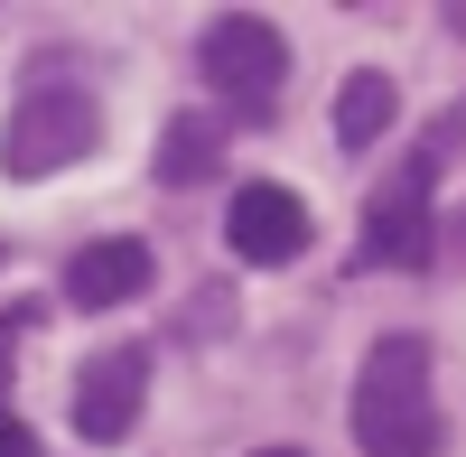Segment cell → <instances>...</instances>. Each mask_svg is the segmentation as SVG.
<instances>
[{
    "label": "cell",
    "instance_id": "30bf717a",
    "mask_svg": "<svg viewBox=\"0 0 466 457\" xmlns=\"http://www.w3.org/2000/svg\"><path fill=\"white\" fill-rule=\"evenodd\" d=\"M28 327H37V309H10V318H0V392H10V355H19Z\"/></svg>",
    "mask_w": 466,
    "mask_h": 457
},
{
    "label": "cell",
    "instance_id": "ba28073f",
    "mask_svg": "<svg viewBox=\"0 0 466 457\" xmlns=\"http://www.w3.org/2000/svg\"><path fill=\"white\" fill-rule=\"evenodd\" d=\"M224 168V112H168L159 131V187H197Z\"/></svg>",
    "mask_w": 466,
    "mask_h": 457
},
{
    "label": "cell",
    "instance_id": "7a4b0ae2",
    "mask_svg": "<svg viewBox=\"0 0 466 457\" xmlns=\"http://www.w3.org/2000/svg\"><path fill=\"white\" fill-rule=\"evenodd\" d=\"M103 149V103L75 94V85H28L10 103V131H0V159L10 178H56L75 159H94Z\"/></svg>",
    "mask_w": 466,
    "mask_h": 457
},
{
    "label": "cell",
    "instance_id": "52a82bcc",
    "mask_svg": "<svg viewBox=\"0 0 466 457\" xmlns=\"http://www.w3.org/2000/svg\"><path fill=\"white\" fill-rule=\"evenodd\" d=\"M149 280H159V261H149L140 234H103V243H85L66 261V299L75 309H131Z\"/></svg>",
    "mask_w": 466,
    "mask_h": 457
},
{
    "label": "cell",
    "instance_id": "8fae6325",
    "mask_svg": "<svg viewBox=\"0 0 466 457\" xmlns=\"http://www.w3.org/2000/svg\"><path fill=\"white\" fill-rule=\"evenodd\" d=\"M0 457H37V439H28L19 411H0Z\"/></svg>",
    "mask_w": 466,
    "mask_h": 457
},
{
    "label": "cell",
    "instance_id": "6da1fadb",
    "mask_svg": "<svg viewBox=\"0 0 466 457\" xmlns=\"http://www.w3.org/2000/svg\"><path fill=\"white\" fill-rule=\"evenodd\" d=\"M439 383H430V336H373V355L355 373V448L364 457H439Z\"/></svg>",
    "mask_w": 466,
    "mask_h": 457
},
{
    "label": "cell",
    "instance_id": "9c48e42d",
    "mask_svg": "<svg viewBox=\"0 0 466 457\" xmlns=\"http://www.w3.org/2000/svg\"><path fill=\"white\" fill-rule=\"evenodd\" d=\"M392 112H401V85H392L382 66H355V75L336 85V140H345V149H373L382 131H392Z\"/></svg>",
    "mask_w": 466,
    "mask_h": 457
},
{
    "label": "cell",
    "instance_id": "3957f363",
    "mask_svg": "<svg viewBox=\"0 0 466 457\" xmlns=\"http://www.w3.org/2000/svg\"><path fill=\"white\" fill-rule=\"evenodd\" d=\"M430 252H439V168L410 149V159L364 197L355 261H364V271H430Z\"/></svg>",
    "mask_w": 466,
    "mask_h": 457
},
{
    "label": "cell",
    "instance_id": "8992f818",
    "mask_svg": "<svg viewBox=\"0 0 466 457\" xmlns=\"http://www.w3.org/2000/svg\"><path fill=\"white\" fill-rule=\"evenodd\" d=\"M224 243H233V261H299L308 252V206L280 178H252L224 206Z\"/></svg>",
    "mask_w": 466,
    "mask_h": 457
},
{
    "label": "cell",
    "instance_id": "7c38bea8",
    "mask_svg": "<svg viewBox=\"0 0 466 457\" xmlns=\"http://www.w3.org/2000/svg\"><path fill=\"white\" fill-rule=\"evenodd\" d=\"M252 457H299V448H252Z\"/></svg>",
    "mask_w": 466,
    "mask_h": 457
},
{
    "label": "cell",
    "instance_id": "5bb4252c",
    "mask_svg": "<svg viewBox=\"0 0 466 457\" xmlns=\"http://www.w3.org/2000/svg\"><path fill=\"white\" fill-rule=\"evenodd\" d=\"M457 243H466V224H457Z\"/></svg>",
    "mask_w": 466,
    "mask_h": 457
},
{
    "label": "cell",
    "instance_id": "277c9868",
    "mask_svg": "<svg viewBox=\"0 0 466 457\" xmlns=\"http://www.w3.org/2000/svg\"><path fill=\"white\" fill-rule=\"evenodd\" d=\"M197 75L243 112V122H270V94L289 85V37L252 19V10H224L206 37H197Z\"/></svg>",
    "mask_w": 466,
    "mask_h": 457
},
{
    "label": "cell",
    "instance_id": "5b68a950",
    "mask_svg": "<svg viewBox=\"0 0 466 457\" xmlns=\"http://www.w3.org/2000/svg\"><path fill=\"white\" fill-rule=\"evenodd\" d=\"M140 401H149V346H103L75 373V430L94 448H122L140 430Z\"/></svg>",
    "mask_w": 466,
    "mask_h": 457
},
{
    "label": "cell",
    "instance_id": "4fadbf2b",
    "mask_svg": "<svg viewBox=\"0 0 466 457\" xmlns=\"http://www.w3.org/2000/svg\"><path fill=\"white\" fill-rule=\"evenodd\" d=\"M448 28H457V37H466V10H448Z\"/></svg>",
    "mask_w": 466,
    "mask_h": 457
}]
</instances>
